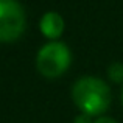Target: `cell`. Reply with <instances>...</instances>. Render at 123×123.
<instances>
[{
    "label": "cell",
    "instance_id": "obj_1",
    "mask_svg": "<svg viewBox=\"0 0 123 123\" xmlns=\"http://www.w3.org/2000/svg\"><path fill=\"white\" fill-rule=\"evenodd\" d=\"M70 97L80 112L93 118L105 115L112 103L109 84L95 75L80 76L72 84Z\"/></svg>",
    "mask_w": 123,
    "mask_h": 123
},
{
    "label": "cell",
    "instance_id": "obj_2",
    "mask_svg": "<svg viewBox=\"0 0 123 123\" xmlns=\"http://www.w3.org/2000/svg\"><path fill=\"white\" fill-rule=\"evenodd\" d=\"M72 66V50L66 42L48 41L36 53V70L47 80H58Z\"/></svg>",
    "mask_w": 123,
    "mask_h": 123
},
{
    "label": "cell",
    "instance_id": "obj_3",
    "mask_svg": "<svg viewBox=\"0 0 123 123\" xmlns=\"http://www.w3.org/2000/svg\"><path fill=\"white\" fill-rule=\"evenodd\" d=\"M27 28L25 9L19 0H0V44L19 41Z\"/></svg>",
    "mask_w": 123,
    "mask_h": 123
},
{
    "label": "cell",
    "instance_id": "obj_4",
    "mask_svg": "<svg viewBox=\"0 0 123 123\" xmlns=\"http://www.w3.org/2000/svg\"><path fill=\"white\" fill-rule=\"evenodd\" d=\"M66 30V20L58 11H45L39 19V31L48 41H59Z\"/></svg>",
    "mask_w": 123,
    "mask_h": 123
},
{
    "label": "cell",
    "instance_id": "obj_5",
    "mask_svg": "<svg viewBox=\"0 0 123 123\" xmlns=\"http://www.w3.org/2000/svg\"><path fill=\"white\" fill-rule=\"evenodd\" d=\"M108 78L109 81L117 83V84H123V62H112L108 66Z\"/></svg>",
    "mask_w": 123,
    "mask_h": 123
},
{
    "label": "cell",
    "instance_id": "obj_6",
    "mask_svg": "<svg viewBox=\"0 0 123 123\" xmlns=\"http://www.w3.org/2000/svg\"><path fill=\"white\" fill-rule=\"evenodd\" d=\"M72 123H93V117H90V115H87V114L80 112V114L75 115V118H73Z\"/></svg>",
    "mask_w": 123,
    "mask_h": 123
},
{
    "label": "cell",
    "instance_id": "obj_7",
    "mask_svg": "<svg viewBox=\"0 0 123 123\" xmlns=\"http://www.w3.org/2000/svg\"><path fill=\"white\" fill-rule=\"evenodd\" d=\"M93 123H118V122L112 117H108V115H101V117L93 118Z\"/></svg>",
    "mask_w": 123,
    "mask_h": 123
},
{
    "label": "cell",
    "instance_id": "obj_8",
    "mask_svg": "<svg viewBox=\"0 0 123 123\" xmlns=\"http://www.w3.org/2000/svg\"><path fill=\"white\" fill-rule=\"evenodd\" d=\"M120 101H122V106H123V84H122V90H120Z\"/></svg>",
    "mask_w": 123,
    "mask_h": 123
}]
</instances>
